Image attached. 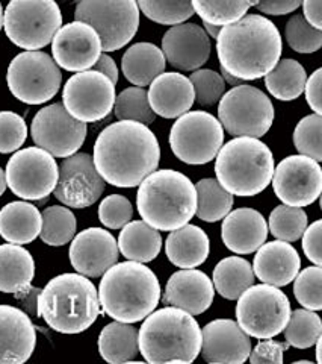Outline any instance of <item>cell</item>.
Wrapping results in <instances>:
<instances>
[{
	"label": "cell",
	"mask_w": 322,
	"mask_h": 364,
	"mask_svg": "<svg viewBox=\"0 0 322 364\" xmlns=\"http://www.w3.org/2000/svg\"><path fill=\"white\" fill-rule=\"evenodd\" d=\"M160 147L156 135L143 123L120 120L97 136L93 161L108 184L131 188L157 168Z\"/></svg>",
	"instance_id": "6da1fadb"
},
{
	"label": "cell",
	"mask_w": 322,
	"mask_h": 364,
	"mask_svg": "<svg viewBox=\"0 0 322 364\" xmlns=\"http://www.w3.org/2000/svg\"><path fill=\"white\" fill-rule=\"evenodd\" d=\"M282 36L274 23L259 14L244 16L220 29L216 52L221 68L240 81H256L280 61Z\"/></svg>",
	"instance_id": "7a4b0ae2"
},
{
	"label": "cell",
	"mask_w": 322,
	"mask_h": 364,
	"mask_svg": "<svg viewBox=\"0 0 322 364\" xmlns=\"http://www.w3.org/2000/svg\"><path fill=\"white\" fill-rule=\"evenodd\" d=\"M99 302L113 321L136 323L156 310L160 284L150 267L138 261L115 263L101 275Z\"/></svg>",
	"instance_id": "3957f363"
},
{
	"label": "cell",
	"mask_w": 322,
	"mask_h": 364,
	"mask_svg": "<svg viewBox=\"0 0 322 364\" xmlns=\"http://www.w3.org/2000/svg\"><path fill=\"white\" fill-rule=\"evenodd\" d=\"M99 316V291L80 273L57 275L40 291L38 317L56 333L80 334L93 326Z\"/></svg>",
	"instance_id": "277c9868"
},
{
	"label": "cell",
	"mask_w": 322,
	"mask_h": 364,
	"mask_svg": "<svg viewBox=\"0 0 322 364\" xmlns=\"http://www.w3.org/2000/svg\"><path fill=\"white\" fill-rule=\"evenodd\" d=\"M138 187V213L144 222L157 231H174L189 223L195 215V186L177 170H155Z\"/></svg>",
	"instance_id": "5b68a950"
},
{
	"label": "cell",
	"mask_w": 322,
	"mask_h": 364,
	"mask_svg": "<svg viewBox=\"0 0 322 364\" xmlns=\"http://www.w3.org/2000/svg\"><path fill=\"white\" fill-rule=\"evenodd\" d=\"M138 346L148 363H192L201 350V328L188 311L165 306L145 317Z\"/></svg>",
	"instance_id": "8992f818"
},
{
	"label": "cell",
	"mask_w": 322,
	"mask_h": 364,
	"mask_svg": "<svg viewBox=\"0 0 322 364\" xmlns=\"http://www.w3.org/2000/svg\"><path fill=\"white\" fill-rule=\"evenodd\" d=\"M216 181L233 196H256L265 190L274 175L270 147L252 136H236L216 154Z\"/></svg>",
	"instance_id": "52a82bcc"
},
{
	"label": "cell",
	"mask_w": 322,
	"mask_h": 364,
	"mask_svg": "<svg viewBox=\"0 0 322 364\" xmlns=\"http://www.w3.org/2000/svg\"><path fill=\"white\" fill-rule=\"evenodd\" d=\"M61 26L62 14L55 0H11L4 13L6 37L20 49L45 48Z\"/></svg>",
	"instance_id": "ba28073f"
},
{
	"label": "cell",
	"mask_w": 322,
	"mask_h": 364,
	"mask_svg": "<svg viewBox=\"0 0 322 364\" xmlns=\"http://www.w3.org/2000/svg\"><path fill=\"white\" fill-rule=\"evenodd\" d=\"M274 119L271 99L256 87L240 84L220 99L218 120L223 129L233 136L260 139L271 129Z\"/></svg>",
	"instance_id": "9c48e42d"
},
{
	"label": "cell",
	"mask_w": 322,
	"mask_h": 364,
	"mask_svg": "<svg viewBox=\"0 0 322 364\" xmlns=\"http://www.w3.org/2000/svg\"><path fill=\"white\" fill-rule=\"evenodd\" d=\"M289 316V299L279 287L271 284H252L238 298V325L250 337L263 340L279 336L283 333Z\"/></svg>",
	"instance_id": "30bf717a"
},
{
	"label": "cell",
	"mask_w": 322,
	"mask_h": 364,
	"mask_svg": "<svg viewBox=\"0 0 322 364\" xmlns=\"http://www.w3.org/2000/svg\"><path fill=\"white\" fill-rule=\"evenodd\" d=\"M74 18L96 29L101 50L113 52L123 49L136 36L140 8L136 0H80Z\"/></svg>",
	"instance_id": "8fae6325"
},
{
	"label": "cell",
	"mask_w": 322,
	"mask_h": 364,
	"mask_svg": "<svg viewBox=\"0 0 322 364\" xmlns=\"http://www.w3.org/2000/svg\"><path fill=\"white\" fill-rule=\"evenodd\" d=\"M6 82L13 96L23 104L41 105L60 91L62 73L50 55L26 50L11 61Z\"/></svg>",
	"instance_id": "7c38bea8"
},
{
	"label": "cell",
	"mask_w": 322,
	"mask_h": 364,
	"mask_svg": "<svg viewBox=\"0 0 322 364\" xmlns=\"http://www.w3.org/2000/svg\"><path fill=\"white\" fill-rule=\"evenodd\" d=\"M224 129L220 120L206 111H188L177 117L170 132L171 151L191 166L208 164L220 152Z\"/></svg>",
	"instance_id": "4fadbf2b"
},
{
	"label": "cell",
	"mask_w": 322,
	"mask_h": 364,
	"mask_svg": "<svg viewBox=\"0 0 322 364\" xmlns=\"http://www.w3.org/2000/svg\"><path fill=\"white\" fill-rule=\"evenodd\" d=\"M60 167L55 156L41 147H26L16 152L6 164V186L16 196L26 200H43L52 195Z\"/></svg>",
	"instance_id": "5bb4252c"
},
{
	"label": "cell",
	"mask_w": 322,
	"mask_h": 364,
	"mask_svg": "<svg viewBox=\"0 0 322 364\" xmlns=\"http://www.w3.org/2000/svg\"><path fill=\"white\" fill-rule=\"evenodd\" d=\"M115 97V84L108 76L84 70L73 75L64 85L62 105L76 120L93 123L109 116Z\"/></svg>",
	"instance_id": "9a60e30c"
},
{
	"label": "cell",
	"mask_w": 322,
	"mask_h": 364,
	"mask_svg": "<svg viewBox=\"0 0 322 364\" xmlns=\"http://www.w3.org/2000/svg\"><path fill=\"white\" fill-rule=\"evenodd\" d=\"M32 140L56 158L76 154L87 139V123L72 117L62 104L41 108L30 124Z\"/></svg>",
	"instance_id": "2e32d148"
},
{
	"label": "cell",
	"mask_w": 322,
	"mask_h": 364,
	"mask_svg": "<svg viewBox=\"0 0 322 364\" xmlns=\"http://www.w3.org/2000/svg\"><path fill=\"white\" fill-rule=\"evenodd\" d=\"M271 182L274 193L284 205L309 207L322 191V168L313 158L291 155L274 168Z\"/></svg>",
	"instance_id": "e0dca14e"
},
{
	"label": "cell",
	"mask_w": 322,
	"mask_h": 364,
	"mask_svg": "<svg viewBox=\"0 0 322 364\" xmlns=\"http://www.w3.org/2000/svg\"><path fill=\"white\" fill-rule=\"evenodd\" d=\"M105 191V179L88 154H73L61 163L55 198L65 207L88 208L96 203Z\"/></svg>",
	"instance_id": "ac0fdd59"
},
{
	"label": "cell",
	"mask_w": 322,
	"mask_h": 364,
	"mask_svg": "<svg viewBox=\"0 0 322 364\" xmlns=\"http://www.w3.org/2000/svg\"><path fill=\"white\" fill-rule=\"evenodd\" d=\"M55 63L68 72H84L93 67L101 53V41L94 28L84 21L61 26L52 40Z\"/></svg>",
	"instance_id": "d6986e66"
},
{
	"label": "cell",
	"mask_w": 322,
	"mask_h": 364,
	"mask_svg": "<svg viewBox=\"0 0 322 364\" xmlns=\"http://www.w3.org/2000/svg\"><path fill=\"white\" fill-rule=\"evenodd\" d=\"M115 237L101 228H88L79 232L70 246V263L80 275L99 278L118 261Z\"/></svg>",
	"instance_id": "ffe728a7"
},
{
	"label": "cell",
	"mask_w": 322,
	"mask_h": 364,
	"mask_svg": "<svg viewBox=\"0 0 322 364\" xmlns=\"http://www.w3.org/2000/svg\"><path fill=\"white\" fill-rule=\"evenodd\" d=\"M165 60L182 72H194L208 63L211 37L195 23H179L165 32L162 38Z\"/></svg>",
	"instance_id": "44dd1931"
},
{
	"label": "cell",
	"mask_w": 322,
	"mask_h": 364,
	"mask_svg": "<svg viewBox=\"0 0 322 364\" xmlns=\"http://www.w3.org/2000/svg\"><path fill=\"white\" fill-rule=\"evenodd\" d=\"M201 355L206 363L243 364L251 352V340L235 321L216 318L201 329Z\"/></svg>",
	"instance_id": "7402d4cb"
},
{
	"label": "cell",
	"mask_w": 322,
	"mask_h": 364,
	"mask_svg": "<svg viewBox=\"0 0 322 364\" xmlns=\"http://www.w3.org/2000/svg\"><path fill=\"white\" fill-rule=\"evenodd\" d=\"M37 346V331L30 317L20 309L0 305V364L28 361Z\"/></svg>",
	"instance_id": "603a6c76"
},
{
	"label": "cell",
	"mask_w": 322,
	"mask_h": 364,
	"mask_svg": "<svg viewBox=\"0 0 322 364\" xmlns=\"http://www.w3.org/2000/svg\"><path fill=\"white\" fill-rule=\"evenodd\" d=\"M215 289L206 273L195 269H182L172 273L167 282L164 304L197 316L213 304Z\"/></svg>",
	"instance_id": "cb8c5ba5"
},
{
	"label": "cell",
	"mask_w": 322,
	"mask_h": 364,
	"mask_svg": "<svg viewBox=\"0 0 322 364\" xmlns=\"http://www.w3.org/2000/svg\"><path fill=\"white\" fill-rule=\"evenodd\" d=\"M268 223L252 208H238L223 219L221 238L226 247L238 255L252 254L267 242Z\"/></svg>",
	"instance_id": "d4e9b609"
},
{
	"label": "cell",
	"mask_w": 322,
	"mask_h": 364,
	"mask_svg": "<svg viewBox=\"0 0 322 364\" xmlns=\"http://www.w3.org/2000/svg\"><path fill=\"white\" fill-rule=\"evenodd\" d=\"M148 104L156 116L177 119L191 109L195 102L194 87L189 77L182 73L168 72L155 77L147 91Z\"/></svg>",
	"instance_id": "484cf974"
},
{
	"label": "cell",
	"mask_w": 322,
	"mask_h": 364,
	"mask_svg": "<svg viewBox=\"0 0 322 364\" xmlns=\"http://www.w3.org/2000/svg\"><path fill=\"white\" fill-rule=\"evenodd\" d=\"M301 269V258L296 249L287 242L275 240L263 243L255 257L252 272L262 282L275 287L291 284Z\"/></svg>",
	"instance_id": "4316f807"
},
{
	"label": "cell",
	"mask_w": 322,
	"mask_h": 364,
	"mask_svg": "<svg viewBox=\"0 0 322 364\" xmlns=\"http://www.w3.org/2000/svg\"><path fill=\"white\" fill-rule=\"evenodd\" d=\"M165 252L171 263L180 269L199 267L209 257V237L201 228L187 223L171 231L165 242Z\"/></svg>",
	"instance_id": "83f0119b"
},
{
	"label": "cell",
	"mask_w": 322,
	"mask_h": 364,
	"mask_svg": "<svg viewBox=\"0 0 322 364\" xmlns=\"http://www.w3.org/2000/svg\"><path fill=\"white\" fill-rule=\"evenodd\" d=\"M41 223V213L28 202H9L0 210V237L8 243H32L40 235Z\"/></svg>",
	"instance_id": "f1b7e54d"
},
{
	"label": "cell",
	"mask_w": 322,
	"mask_h": 364,
	"mask_svg": "<svg viewBox=\"0 0 322 364\" xmlns=\"http://www.w3.org/2000/svg\"><path fill=\"white\" fill-rule=\"evenodd\" d=\"M167 65L162 49L152 43H136L126 50L121 60L124 77L136 87L150 85L155 77L164 73Z\"/></svg>",
	"instance_id": "f546056e"
},
{
	"label": "cell",
	"mask_w": 322,
	"mask_h": 364,
	"mask_svg": "<svg viewBox=\"0 0 322 364\" xmlns=\"http://www.w3.org/2000/svg\"><path fill=\"white\" fill-rule=\"evenodd\" d=\"M35 277V261L20 245L0 246V291L18 293L28 289Z\"/></svg>",
	"instance_id": "4dcf8cb0"
},
{
	"label": "cell",
	"mask_w": 322,
	"mask_h": 364,
	"mask_svg": "<svg viewBox=\"0 0 322 364\" xmlns=\"http://www.w3.org/2000/svg\"><path fill=\"white\" fill-rule=\"evenodd\" d=\"M118 250L126 259L150 263L162 249V237L144 220H131L121 228Z\"/></svg>",
	"instance_id": "1f68e13d"
},
{
	"label": "cell",
	"mask_w": 322,
	"mask_h": 364,
	"mask_svg": "<svg viewBox=\"0 0 322 364\" xmlns=\"http://www.w3.org/2000/svg\"><path fill=\"white\" fill-rule=\"evenodd\" d=\"M99 352L103 360L112 364L138 360V329L118 321L106 325L99 336Z\"/></svg>",
	"instance_id": "d6a6232c"
},
{
	"label": "cell",
	"mask_w": 322,
	"mask_h": 364,
	"mask_svg": "<svg viewBox=\"0 0 322 364\" xmlns=\"http://www.w3.org/2000/svg\"><path fill=\"white\" fill-rule=\"evenodd\" d=\"M212 282L215 290L224 299L236 301L250 286L255 284V272L247 259L240 257H227L213 269Z\"/></svg>",
	"instance_id": "836d02e7"
},
{
	"label": "cell",
	"mask_w": 322,
	"mask_h": 364,
	"mask_svg": "<svg viewBox=\"0 0 322 364\" xmlns=\"http://www.w3.org/2000/svg\"><path fill=\"white\" fill-rule=\"evenodd\" d=\"M307 73L304 67L295 60H282L265 75V85L270 93L279 100H294L304 91Z\"/></svg>",
	"instance_id": "e575fe53"
},
{
	"label": "cell",
	"mask_w": 322,
	"mask_h": 364,
	"mask_svg": "<svg viewBox=\"0 0 322 364\" xmlns=\"http://www.w3.org/2000/svg\"><path fill=\"white\" fill-rule=\"evenodd\" d=\"M197 208L195 215L203 222L223 220L232 211L233 195L221 187L220 182L213 178H206L197 182Z\"/></svg>",
	"instance_id": "d590c367"
},
{
	"label": "cell",
	"mask_w": 322,
	"mask_h": 364,
	"mask_svg": "<svg viewBox=\"0 0 322 364\" xmlns=\"http://www.w3.org/2000/svg\"><path fill=\"white\" fill-rule=\"evenodd\" d=\"M194 13L199 17L218 28L230 25L243 18L247 11L257 4V0H191Z\"/></svg>",
	"instance_id": "8d00e7d4"
},
{
	"label": "cell",
	"mask_w": 322,
	"mask_h": 364,
	"mask_svg": "<svg viewBox=\"0 0 322 364\" xmlns=\"http://www.w3.org/2000/svg\"><path fill=\"white\" fill-rule=\"evenodd\" d=\"M41 240L49 246H64L73 240L76 234V218L68 207H53L45 208L41 213Z\"/></svg>",
	"instance_id": "74e56055"
},
{
	"label": "cell",
	"mask_w": 322,
	"mask_h": 364,
	"mask_svg": "<svg viewBox=\"0 0 322 364\" xmlns=\"http://www.w3.org/2000/svg\"><path fill=\"white\" fill-rule=\"evenodd\" d=\"M286 343L296 349H307L316 343L322 336V322L316 311L295 310L291 311L289 321L284 326Z\"/></svg>",
	"instance_id": "f35d334b"
},
{
	"label": "cell",
	"mask_w": 322,
	"mask_h": 364,
	"mask_svg": "<svg viewBox=\"0 0 322 364\" xmlns=\"http://www.w3.org/2000/svg\"><path fill=\"white\" fill-rule=\"evenodd\" d=\"M112 109L118 120H132L143 123L145 127L156 120V114L148 104L147 91L143 87H131L123 90L115 97Z\"/></svg>",
	"instance_id": "ab89813d"
},
{
	"label": "cell",
	"mask_w": 322,
	"mask_h": 364,
	"mask_svg": "<svg viewBox=\"0 0 322 364\" xmlns=\"http://www.w3.org/2000/svg\"><path fill=\"white\" fill-rule=\"evenodd\" d=\"M307 228V214L303 208L289 207V205H280L274 208L270 214L268 231L277 238L287 243L300 240L304 230Z\"/></svg>",
	"instance_id": "60d3db41"
},
{
	"label": "cell",
	"mask_w": 322,
	"mask_h": 364,
	"mask_svg": "<svg viewBox=\"0 0 322 364\" xmlns=\"http://www.w3.org/2000/svg\"><path fill=\"white\" fill-rule=\"evenodd\" d=\"M136 4L147 18L159 25L174 26L195 14L191 0H136Z\"/></svg>",
	"instance_id": "b9f144b4"
},
{
	"label": "cell",
	"mask_w": 322,
	"mask_h": 364,
	"mask_svg": "<svg viewBox=\"0 0 322 364\" xmlns=\"http://www.w3.org/2000/svg\"><path fill=\"white\" fill-rule=\"evenodd\" d=\"M322 117L319 114L310 116L298 122L294 131V144L301 155L313 158L315 161H322Z\"/></svg>",
	"instance_id": "7bdbcfd3"
},
{
	"label": "cell",
	"mask_w": 322,
	"mask_h": 364,
	"mask_svg": "<svg viewBox=\"0 0 322 364\" xmlns=\"http://www.w3.org/2000/svg\"><path fill=\"white\" fill-rule=\"evenodd\" d=\"M294 294L304 309L319 311L322 310V269L321 266L306 267L298 272L294 279Z\"/></svg>",
	"instance_id": "ee69618b"
},
{
	"label": "cell",
	"mask_w": 322,
	"mask_h": 364,
	"mask_svg": "<svg viewBox=\"0 0 322 364\" xmlns=\"http://www.w3.org/2000/svg\"><path fill=\"white\" fill-rule=\"evenodd\" d=\"M286 40L298 53H313L321 49L322 32L310 25L304 16L296 14L287 21Z\"/></svg>",
	"instance_id": "f6af8a7d"
},
{
	"label": "cell",
	"mask_w": 322,
	"mask_h": 364,
	"mask_svg": "<svg viewBox=\"0 0 322 364\" xmlns=\"http://www.w3.org/2000/svg\"><path fill=\"white\" fill-rule=\"evenodd\" d=\"M189 81L194 87L195 102L201 107H212L220 102L226 93V82L223 76L211 68H197L191 75Z\"/></svg>",
	"instance_id": "bcb514c9"
},
{
	"label": "cell",
	"mask_w": 322,
	"mask_h": 364,
	"mask_svg": "<svg viewBox=\"0 0 322 364\" xmlns=\"http://www.w3.org/2000/svg\"><path fill=\"white\" fill-rule=\"evenodd\" d=\"M28 139V127L23 117L13 111L0 112V154L18 151Z\"/></svg>",
	"instance_id": "7dc6e473"
},
{
	"label": "cell",
	"mask_w": 322,
	"mask_h": 364,
	"mask_svg": "<svg viewBox=\"0 0 322 364\" xmlns=\"http://www.w3.org/2000/svg\"><path fill=\"white\" fill-rule=\"evenodd\" d=\"M133 218V207L128 198L111 195L101 200L99 207V219L109 230H121Z\"/></svg>",
	"instance_id": "c3c4849f"
},
{
	"label": "cell",
	"mask_w": 322,
	"mask_h": 364,
	"mask_svg": "<svg viewBox=\"0 0 322 364\" xmlns=\"http://www.w3.org/2000/svg\"><path fill=\"white\" fill-rule=\"evenodd\" d=\"M287 348H289V345L286 341L284 343H279V341L263 338V341H259L255 349H251L248 360L252 364H282L283 354Z\"/></svg>",
	"instance_id": "681fc988"
},
{
	"label": "cell",
	"mask_w": 322,
	"mask_h": 364,
	"mask_svg": "<svg viewBox=\"0 0 322 364\" xmlns=\"http://www.w3.org/2000/svg\"><path fill=\"white\" fill-rule=\"evenodd\" d=\"M321 234H322V222L316 220L307 226L303 232V250L306 257L312 261L315 266L322 264L321 255Z\"/></svg>",
	"instance_id": "f907efd6"
},
{
	"label": "cell",
	"mask_w": 322,
	"mask_h": 364,
	"mask_svg": "<svg viewBox=\"0 0 322 364\" xmlns=\"http://www.w3.org/2000/svg\"><path fill=\"white\" fill-rule=\"evenodd\" d=\"M303 0H257L255 5L259 13H265L270 16H284L294 13Z\"/></svg>",
	"instance_id": "816d5d0a"
},
{
	"label": "cell",
	"mask_w": 322,
	"mask_h": 364,
	"mask_svg": "<svg viewBox=\"0 0 322 364\" xmlns=\"http://www.w3.org/2000/svg\"><path fill=\"white\" fill-rule=\"evenodd\" d=\"M321 84H322V68H318L310 77L306 81L304 85V93H306V100L310 107V109H313L315 114H322V104H321Z\"/></svg>",
	"instance_id": "f5cc1de1"
},
{
	"label": "cell",
	"mask_w": 322,
	"mask_h": 364,
	"mask_svg": "<svg viewBox=\"0 0 322 364\" xmlns=\"http://www.w3.org/2000/svg\"><path fill=\"white\" fill-rule=\"evenodd\" d=\"M40 289H35L29 286L23 291L14 293L16 298L21 302L23 311H25L28 316H37L38 317V296H40Z\"/></svg>",
	"instance_id": "db71d44e"
},
{
	"label": "cell",
	"mask_w": 322,
	"mask_h": 364,
	"mask_svg": "<svg viewBox=\"0 0 322 364\" xmlns=\"http://www.w3.org/2000/svg\"><path fill=\"white\" fill-rule=\"evenodd\" d=\"M91 70L108 76L113 84L118 82V67H117V64H115V61L111 58V56L106 55V53H100L99 60L96 61V64L93 67H91Z\"/></svg>",
	"instance_id": "11a10c76"
},
{
	"label": "cell",
	"mask_w": 322,
	"mask_h": 364,
	"mask_svg": "<svg viewBox=\"0 0 322 364\" xmlns=\"http://www.w3.org/2000/svg\"><path fill=\"white\" fill-rule=\"evenodd\" d=\"M304 18L316 29H322V17H321V0H303Z\"/></svg>",
	"instance_id": "9f6ffc18"
},
{
	"label": "cell",
	"mask_w": 322,
	"mask_h": 364,
	"mask_svg": "<svg viewBox=\"0 0 322 364\" xmlns=\"http://www.w3.org/2000/svg\"><path fill=\"white\" fill-rule=\"evenodd\" d=\"M221 76H223V79H224V82H226V85H240V84H244V81H240V79H238V77H235V76H232L230 75L228 72H226L224 68H221Z\"/></svg>",
	"instance_id": "6f0895ef"
},
{
	"label": "cell",
	"mask_w": 322,
	"mask_h": 364,
	"mask_svg": "<svg viewBox=\"0 0 322 364\" xmlns=\"http://www.w3.org/2000/svg\"><path fill=\"white\" fill-rule=\"evenodd\" d=\"M6 176H5V172L2 168H0V196L4 195L5 190H6Z\"/></svg>",
	"instance_id": "680465c9"
},
{
	"label": "cell",
	"mask_w": 322,
	"mask_h": 364,
	"mask_svg": "<svg viewBox=\"0 0 322 364\" xmlns=\"http://www.w3.org/2000/svg\"><path fill=\"white\" fill-rule=\"evenodd\" d=\"M204 26H206V29H208V36L209 37H213V38H216V36H218V32H220V29L221 28H218V26H213V25H208V23H204Z\"/></svg>",
	"instance_id": "91938a15"
},
{
	"label": "cell",
	"mask_w": 322,
	"mask_h": 364,
	"mask_svg": "<svg viewBox=\"0 0 322 364\" xmlns=\"http://www.w3.org/2000/svg\"><path fill=\"white\" fill-rule=\"evenodd\" d=\"M316 358H318V363L321 364L322 363V355H321V350H322V348H321V337L316 340Z\"/></svg>",
	"instance_id": "94428289"
},
{
	"label": "cell",
	"mask_w": 322,
	"mask_h": 364,
	"mask_svg": "<svg viewBox=\"0 0 322 364\" xmlns=\"http://www.w3.org/2000/svg\"><path fill=\"white\" fill-rule=\"evenodd\" d=\"M4 28V9H2V4H0V31Z\"/></svg>",
	"instance_id": "6125c7cd"
}]
</instances>
